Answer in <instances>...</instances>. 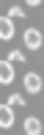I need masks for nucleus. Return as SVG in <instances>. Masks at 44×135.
Segmentation results:
<instances>
[{
  "mask_svg": "<svg viewBox=\"0 0 44 135\" xmlns=\"http://www.w3.org/2000/svg\"><path fill=\"white\" fill-rule=\"evenodd\" d=\"M8 61H11V64H25V52L22 50H11L8 52Z\"/></svg>",
  "mask_w": 44,
  "mask_h": 135,
  "instance_id": "8",
  "label": "nucleus"
},
{
  "mask_svg": "<svg viewBox=\"0 0 44 135\" xmlns=\"http://www.w3.org/2000/svg\"><path fill=\"white\" fill-rule=\"evenodd\" d=\"M25 132H28V135H41V121L36 119V116L25 119Z\"/></svg>",
  "mask_w": 44,
  "mask_h": 135,
  "instance_id": "6",
  "label": "nucleus"
},
{
  "mask_svg": "<svg viewBox=\"0 0 44 135\" xmlns=\"http://www.w3.org/2000/svg\"><path fill=\"white\" fill-rule=\"evenodd\" d=\"M6 105H11V108H25V97H22V94H11Z\"/></svg>",
  "mask_w": 44,
  "mask_h": 135,
  "instance_id": "7",
  "label": "nucleus"
},
{
  "mask_svg": "<svg viewBox=\"0 0 44 135\" xmlns=\"http://www.w3.org/2000/svg\"><path fill=\"white\" fill-rule=\"evenodd\" d=\"M25 91H28V94H39L41 91V77L36 75V72H28V75H25Z\"/></svg>",
  "mask_w": 44,
  "mask_h": 135,
  "instance_id": "2",
  "label": "nucleus"
},
{
  "mask_svg": "<svg viewBox=\"0 0 44 135\" xmlns=\"http://www.w3.org/2000/svg\"><path fill=\"white\" fill-rule=\"evenodd\" d=\"M11 124H14V108H11V105H3V110H0V127L8 130Z\"/></svg>",
  "mask_w": 44,
  "mask_h": 135,
  "instance_id": "5",
  "label": "nucleus"
},
{
  "mask_svg": "<svg viewBox=\"0 0 44 135\" xmlns=\"http://www.w3.org/2000/svg\"><path fill=\"white\" fill-rule=\"evenodd\" d=\"M8 17H11V20H25V11H22V6H11Z\"/></svg>",
  "mask_w": 44,
  "mask_h": 135,
  "instance_id": "9",
  "label": "nucleus"
},
{
  "mask_svg": "<svg viewBox=\"0 0 44 135\" xmlns=\"http://www.w3.org/2000/svg\"><path fill=\"white\" fill-rule=\"evenodd\" d=\"M25 47H28V50H39V47H41V33L36 28L25 30Z\"/></svg>",
  "mask_w": 44,
  "mask_h": 135,
  "instance_id": "1",
  "label": "nucleus"
},
{
  "mask_svg": "<svg viewBox=\"0 0 44 135\" xmlns=\"http://www.w3.org/2000/svg\"><path fill=\"white\" fill-rule=\"evenodd\" d=\"M28 6H41V0H25Z\"/></svg>",
  "mask_w": 44,
  "mask_h": 135,
  "instance_id": "10",
  "label": "nucleus"
},
{
  "mask_svg": "<svg viewBox=\"0 0 44 135\" xmlns=\"http://www.w3.org/2000/svg\"><path fill=\"white\" fill-rule=\"evenodd\" d=\"M11 36H14V20H11V17H3V20H0V39L8 41Z\"/></svg>",
  "mask_w": 44,
  "mask_h": 135,
  "instance_id": "4",
  "label": "nucleus"
},
{
  "mask_svg": "<svg viewBox=\"0 0 44 135\" xmlns=\"http://www.w3.org/2000/svg\"><path fill=\"white\" fill-rule=\"evenodd\" d=\"M11 80H14V64H11V61H3V64H0V83L8 85Z\"/></svg>",
  "mask_w": 44,
  "mask_h": 135,
  "instance_id": "3",
  "label": "nucleus"
}]
</instances>
